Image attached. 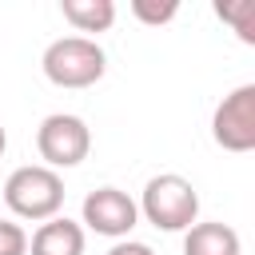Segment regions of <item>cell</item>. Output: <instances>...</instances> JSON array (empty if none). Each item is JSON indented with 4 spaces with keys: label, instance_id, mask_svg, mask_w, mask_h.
I'll list each match as a JSON object with an SVG mask.
<instances>
[{
    "label": "cell",
    "instance_id": "1",
    "mask_svg": "<svg viewBox=\"0 0 255 255\" xmlns=\"http://www.w3.org/2000/svg\"><path fill=\"white\" fill-rule=\"evenodd\" d=\"M4 203L16 219L48 223L64 207V179L44 163H24L4 179Z\"/></svg>",
    "mask_w": 255,
    "mask_h": 255
},
{
    "label": "cell",
    "instance_id": "2",
    "mask_svg": "<svg viewBox=\"0 0 255 255\" xmlns=\"http://www.w3.org/2000/svg\"><path fill=\"white\" fill-rule=\"evenodd\" d=\"M40 68L56 88H92L108 72V56L92 36H60L44 48Z\"/></svg>",
    "mask_w": 255,
    "mask_h": 255
},
{
    "label": "cell",
    "instance_id": "3",
    "mask_svg": "<svg viewBox=\"0 0 255 255\" xmlns=\"http://www.w3.org/2000/svg\"><path fill=\"white\" fill-rule=\"evenodd\" d=\"M135 207L155 231H187L199 219V191L191 187V179H183L175 171H163V175L147 179L143 199Z\"/></svg>",
    "mask_w": 255,
    "mask_h": 255
},
{
    "label": "cell",
    "instance_id": "4",
    "mask_svg": "<svg viewBox=\"0 0 255 255\" xmlns=\"http://www.w3.org/2000/svg\"><path fill=\"white\" fill-rule=\"evenodd\" d=\"M36 151L44 159V167H80L92 151V131L80 116L72 112H52L40 120L36 128Z\"/></svg>",
    "mask_w": 255,
    "mask_h": 255
},
{
    "label": "cell",
    "instance_id": "5",
    "mask_svg": "<svg viewBox=\"0 0 255 255\" xmlns=\"http://www.w3.org/2000/svg\"><path fill=\"white\" fill-rule=\"evenodd\" d=\"M211 139L235 155L255 147V84H239L219 100L211 116Z\"/></svg>",
    "mask_w": 255,
    "mask_h": 255
},
{
    "label": "cell",
    "instance_id": "6",
    "mask_svg": "<svg viewBox=\"0 0 255 255\" xmlns=\"http://www.w3.org/2000/svg\"><path fill=\"white\" fill-rule=\"evenodd\" d=\"M84 223L96 231V235H108V239H128L131 227L139 223V207L128 191L120 187H96L84 195Z\"/></svg>",
    "mask_w": 255,
    "mask_h": 255
},
{
    "label": "cell",
    "instance_id": "7",
    "mask_svg": "<svg viewBox=\"0 0 255 255\" xmlns=\"http://www.w3.org/2000/svg\"><path fill=\"white\" fill-rule=\"evenodd\" d=\"M28 251L32 255H84V227L68 215H56L36 227V235L28 239Z\"/></svg>",
    "mask_w": 255,
    "mask_h": 255
},
{
    "label": "cell",
    "instance_id": "8",
    "mask_svg": "<svg viewBox=\"0 0 255 255\" xmlns=\"http://www.w3.org/2000/svg\"><path fill=\"white\" fill-rule=\"evenodd\" d=\"M183 255H243V239L227 223H191L183 231Z\"/></svg>",
    "mask_w": 255,
    "mask_h": 255
},
{
    "label": "cell",
    "instance_id": "9",
    "mask_svg": "<svg viewBox=\"0 0 255 255\" xmlns=\"http://www.w3.org/2000/svg\"><path fill=\"white\" fill-rule=\"evenodd\" d=\"M60 12L76 32H108L116 24L112 0H60Z\"/></svg>",
    "mask_w": 255,
    "mask_h": 255
},
{
    "label": "cell",
    "instance_id": "10",
    "mask_svg": "<svg viewBox=\"0 0 255 255\" xmlns=\"http://www.w3.org/2000/svg\"><path fill=\"white\" fill-rule=\"evenodd\" d=\"M215 16L227 20L243 44H255V0H223L215 4Z\"/></svg>",
    "mask_w": 255,
    "mask_h": 255
},
{
    "label": "cell",
    "instance_id": "11",
    "mask_svg": "<svg viewBox=\"0 0 255 255\" xmlns=\"http://www.w3.org/2000/svg\"><path fill=\"white\" fill-rule=\"evenodd\" d=\"M131 16H135L139 24L159 28V24H167V20L179 16V4H175V0H131Z\"/></svg>",
    "mask_w": 255,
    "mask_h": 255
},
{
    "label": "cell",
    "instance_id": "12",
    "mask_svg": "<svg viewBox=\"0 0 255 255\" xmlns=\"http://www.w3.org/2000/svg\"><path fill=\"white\" fill-rule=\"evenodd\" d=\"M0 255H28V231L12 219H0Z\"/></svg>",
    "mask_w": 255,
    "mask_h": 255
},
{
    "label": "cell",
    "instance_id": "13",
    "mask_svg": "<svg viewBox=\"0 0 255 255\" xmlns=\"http://www.w3.org/2000/svg\"><path fill=\"white\" fill-rule=\"evenodd\" d=\"M108 255H155V251L147 243H139V239H120V243L108 247Z\"/></svg>",
    "mask_w": 255,
    "mask_h": 255
},
{
    "label": "cell",
    "instance_id": "14",
    "mask_svg": "<svg viewBox=\"0 0 255 255\" xmlns=\"http://www.w3.org/2000/svg\"><path fill=\"white\" fill-rule=\"evenodd\" d=\"M4 147H8V131H4V124H0V155H4Z\"/></svg>",
    "mask_w": 255,
    "mask_h": 255
}]
</instances>
